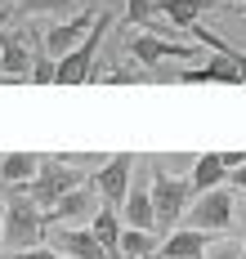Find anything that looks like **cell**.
Wrapping results in <instances>:
<instances>
[{
  "label": "cell",
  "mask_w": 246,
  "mask_h": 259,
  "mask_svg": "<svg viewBox=\"0 0 246 259\" xmlns=\"http://www.w3.org/2000/svg\"><path fill=\"white\" fill-rule=\"evenodd\" d=\"M0 192H5V246L14 255L40 246V237L50 228L45 224V210L27 197V188H0Z\"/></svg>",
  "instance_id": "6da1fadb"
},
{
  "label": "cell",
  "mask_w": 246,
  "mask_h": 259,
  "mask_svg": "<svg viewBox=\"0 0 246 259\" xmlns=\"http://www.w3.org/2000/svg\"><path fill=\"white\" fill-rule=\"evenodd\" d=\"M192 183L188 175H170V170H161L157 161H152V206H157V233H175V224L188 214L192 206Z\"/></svg>",
  "instance_id": "7a4b0ae2"
},
{
  "label": "cell",
  "mask_w": 246,
  "mask_h": 259,
  "mask_svg": "<svg viewBox=\"0 0 246 259\" xmlns=\"http://www.w3.org/2000/svg\"><path fill=\"white\" fill-rule=\"evenodd\" d=\"M108 27H112V9H99V23L90 27V36L72 54L58 58V80L54 85H90L94 80V58H99V40H103Z\"/></svg>",
  "instance_id": "3957f363"
},
{
  "label": "cell",
  "mask_w": 246,
  "mask_h": 259,
  "mask_svg": "<svg viewBox=\"0 0 246 259\" xmlns=\"http://www.w3.org/2000/svg\"><path fill=\"white\" fill-rule=\"evenodd\" d=\"M81 183H90V179H85L76 165H67V161H58V156H54V161H45V165H40V175L27 183V197L50 214V210H54L72 188H81Z\"/></svg>",
  "instance_id": "277c9868"
},
{
  "label": "cell",
  "mask_w": 246,
  "mask_h": 259,
  "mask_svg": "<svg viewBox=\"0 0 246 259\" xmlns=\"http://www.w3.org/2000/svg\"><path fill=\"white\" fill-rule=\"evenodd\" d=\"M233 210H237V192L224 183V188H211V192L192 197L184 224L188 228H201V233H224V228H233Z\"/></svg>",
  "instance_id": "5b68a950"
},
{
  "label": "cell",
  "mask_w": 246,
  "mask_h": 259,
  "mask_svg": "<svg viewBox=\"0 0 246 259\" xmlns=\"http://www.w3.org/2000/svg\"><path fill=\"white\" fill-rule=\"evenodd\" d=\"M90 183L99 188V197H103V206H108V210H121V206H126V197H130V183H135V152L108 156V161L90 175Z\"/></svg>",
  "instance_id": "8992f818"
},
{
  "label": "cell",
  "mask_w": 246,
  "mask_h": 259,
  "mask_svg": "<svg viewBox=\"0 0 246 259\" xmlns=\"http://www.w3.org/2000/svg\"><path fill=\"white\" fill-rule=\"evenodd\" d=\"M126 228H148L157 233V206H152V165H135V183H130V197L121 206Z\"/></svg>",
  "instance_id": "52a82bcc"
},
{
  "label": "cell",
  "mask_w": 246,
  "mask_h": 259,
  "mask_svg": "<svg viewBox=\"0 0 246 259\" xmlns=\"http://www.w3.org/2000/svg\"><path fill=\"white\" fill-rule=\"evenodd\" d=\"M94 23H99V14H94V9H81V14H72L67 23L45 27V36H40V50L50 54V58H63V54H72V50L85 40V36H90V27H94Z\"/></svg>",
  "instance_id": "ba28073f"
},
{
  "label": "cell",
  "mask_w": 246,
  "mask_h": 259,
  "mask_svg": "<svg viewBox=\"0 0 246 259\" xmlns=\"http://www.w3.org/2000/svg\"><path fill=\"white\" fill-rule=\"evenodd\" d=\"M126 50L135 54L139 67H161L166 58H197V45H175V40H161L152 31H135L126 40Z\"/></svg>",
  "instance_id": "9c48e42d"
},
{
  "label": "cell",
  "mask_w": 246,
  "mask_h": 259,
  "mask_svg": "<svg viewBox=\"0 0 246 259\" xmlns=\"http://www.w3.org/2000/svg\"><path fill=\"white\" fill-rule=\"evenodd\" d=\"M99 210H103L99 188H94V183H81V188H72V192H67V197L45 214V224H90Z\"/></svg>",
  "instance_id": "30bf717a"
},
{
  "label": "cell",
  "mask_w": 246,
  "mask_h": 259,
  "mask_svg": "<svg viewBox=\"0 0 246 259\" xmlns=\"http://www.w3.org/2000/svg\"><path fill=\"white\" fill-rule=\"evenodd\" d=\"M50 246H54L58 255L67 259H108V250L99 246V237L90 233V228H63V224H50Z\"/></svg>",
  "instance_id": "8fae6325"
},
{
  "label": "cell",
  "mask_w": 246,
  "mask_h": 259,
  "mask_svg": "<svg viewBox=\"0 0 246 259\" xmlns=\"http://www.w3.org/2000/svg\"><path fill=\"white\" fill-rule=\"evenodd\" d=\"M170 80H179V85H206V80H215V85H242V72H237V63L228 54H211L201 67H184Z\"/></svg>",
  "instance_id": "7c38bea8"
},
{
  "label": "cell",
  "mask_w": 246,
  "mask_h": 259,
  "mask_svg": "<svg viewBox=\"0 0 246 259\" xmlns=\"http://www.w3.org/2000/svg\"><path fill=\"white\" fill-rule=\"evenodd\" d=\"M206 250H211V233H201V228H175V233L161 237V250H157V259H206Z\"/></svg>",
  "instance_id": "4fadbf2b"
},
{
  "label": "cell",
  "mask_w": 246,
  "mask_h": 259,
  "mask_svg": "<svg viewBox=\"0 0 246 259\" xmlns=\"http://www.w3.org/2000/svg\"><path fill=\"white\" fill-rule=\"evenodd\" d=\"M31 58H36V50L27 45V31L5 27V36H0V72L5 76H31Z\"/></svg>",
  "instance_id": "5bb4252c"
},
{
  "label": "cell",
  "mask_w": 246,
  "mask_h": 259,
  "mask_svg": "<svg viewBox=\"0 0 246 259\" xmlns=\"http://www.w3.org/2000/svg\"><path fill=\"white\" fill-rule=\"evenodd\" d=\"M45 156L36 152H0V188H27L40 175Z\"/></svg>",
  "instance_id": "9a60e30c"
},
{
  "label": "cell",
  "mask_w": 246,
  "mask_h": 259,
  "mask_svg": "<svg viewBox=\"0 0 246 259\" xmlns=\"http://www.w3.org/2000/svg\"><path fill=\"white\" fill-rule=\"evenodd\" d=\"M224 0H157V14H161L170 27H179V31H188V27L201 23V14H211L219 9Z\"/></svg>",
  "instance_id": "2e32d148"
},
{
  "label": "cell",
  "mask_w": 246,
  "mask_h": 259,
  "mask_svg": "<svg viewBox=\"0 0 246 259\" xmlns=\"http://www.w3.org/2000/svg\"><path fill=\"white\" fill-rule=\"evenodd\" d=\"M188 183H192L197 197L211 192V188H224V183H228V165H224V156H219V152H201L197 161H192V170H188Z\"/></svg>",
  "instance_id": "e0dca14e"
},
{
  "label": "cell",
  "mask_w": 246,
  "mask_h": 259,
  "mask_svg": "<svg viewBox=\"0 0 246 259\" xmlns=\"http://www.w3.org/2000/svg\"><path fill=\"white\" fill-rule=\"evenodd\" d=\"M90 233L99 237V246L108 250V259H121V233H126V224H121V210H99L94 219H90Z\"/></svg>",
  "instance_id": "ac0fdd59"
},
{
  "label": "cell",
  "mask_w": 246,
  "mask_h": 259,
  "mask_svg": "<svg viewBox=\"0 0 246 259\" xmlns=\"http://www.w3.org/2000/svg\"><path fill=\"white\" fill-rule=\"evenodd\" d=\"M157 250H161V233H148V228L121 233V259H157Z\"/></svg>",
  "instance_id": "d6986e66"
},
{
  "label": "cell",
  "mask_w": 246,
  "mask_h": 259,
  "mask_svg": "<svg viewBox=\"0 0 246 259\" xmlns=\"http://www.w3.org/2000/svg\"><path fill=\"white\" fill-rule=\"evenodd\" d=\"M188 31H192V40H201V45H211L215 54H228V58L237 63V72H242V85H246V50H237V45H228V40H224V36H215V31H211L206 23L188 27Z\"/></svg>",
  "instance_id": "ffe728a7"
},
{
  "label": "cell",
  "mask_w": 246,
  "mask_h": 259,
  "mask_svg": "<svg viewBox=\"0 0 246 259\" xmlns=\"http://www.w3.org/2000/svg\"><path fill=\"white\" fill-rule=\"evenodd\" d=\"M31 85H54L58 80V58H50L45 50H36V58H31Z\"/></svg>",
  "instance_id": "44dd1931"
},
{
  "label": "cell",
  "mask_w": 246,
  "mask_h": 259,
  "mask_svg": "<svg viewBox=\"0 0 246 259\" xmlns=\"http://www.w3.org/2000/svg\"><path fill=\"white\" fill-rule=\"evenodd\" d=\"M152 14H157V0H126V18H130V27H148Z\"/></svg>",
  "instance_id": "7402d4cb"
},
{
  "label": "cell",
  "mask_w": 246,
  "mask_h": 259,
  "mask_svg": "<svg viewBox=\"0 0 246 259\" xmlns=\"http://www.w3.org/2000/svg\"><path fill=\"white\" fill-rule=\"evenodd\" d=\"M67 0H14V9L18 14H58Z\"/></svg>",
  "instance_id": "603a6c76"
},
{
  "label": "cell",
  "mask_w": 246,
  "mask_h": 259,
  "mask_svg": "<svg viewBox=\"0 0 246 259\" xmlns=\"http://www.w3.org/2000/svg\"><path fill=\"white\" fill-rule=\"evenodd\" d=\"M206 259H242V241H219L206 250Z\"/></svg>",
  "instance_id": "cb8c5ba5"
},
{
  "label": "cell",
  "mask_w": 246,
  "mask_h": 259,
  "mask_svg": "<svg viewBox=\"0 0 246 259\" xmlns=\"http://www.w3.org/2000/svg\"><path fill=\"white\" fill-rule=\"evenodd\" d=\"M9 259H67V255H58L54 246H31V250H18V255H9Z\"/></svg>",
  "instance_id": "d4e9b609"
},
{
  "label": "cell",
  "mask_w": 246,
  "mask_h": 259,
  "mask_svg": "<svg viewBox=\"0 0 246 259\" xmlns=\"http://www.w3.org/2000/svg\"><path fill=\"white\" fill-rule=\"evenodd\" d=\"M224 156V165H228V175H233V170H242L246 165V152H219Z\"/></svg>",
  "instance_id": "484cf974"
},
{
  "label": "cell",
  "mask_w": 246,
  "mask_h": 259,
  "mask_svg": "<svg viewBox=\"0 0 246 259\" xmlns=\"http://www.w3.org/2000/svg\"><path fill=\"white\" fill-rule=\"evenodd\" d=\"M228 188H233V192H246V165H242V170H233V175H228Z\"/></svg>",
  "instance_id": "4316f807"
},
{
  "label": "cell",
  "mask_w": 246,
  "mask_h": 259,
  "mask_svg": "<svg viewBox=\"0 0 246 259\" xmlns=\"http://www.w3.org/2000/svg\"><path fill=\"white\" fill-rule=\"evenodd\" d=\"M9 18H14V9H9V5H0V36H5V27H9Z\"/></svg>",
  "instance_id": "83f0119b"
},
{
  "label": "cell",
  "mask_w": 246,
  "mask_h": 259,
  "mask_svg": "<svg viewBox=\"0 0 246 259\" xmlns=\"http://www.w3.org/2000/svg\"><path fill=\"white\" fill-rule=\"evenodd\" d=\"M0 246H5V197H0Z\"/></svg>",
  "instance_id": "f1b7e54d"
},
{
  "label": "cell",
  "mask_w": 246,
  "mask_h": 259,
  "mask_svg": "<svg viewBox=\"0 0 246 259\" xmlns=\"http://www.w3.org/2000/svg\"><path fill=\"white\" fill-rule=\"evenodd\" d=\"M237 14H242V18H246V0H242V5H237Z\"/></svg>",
  "instance_id": "f546056e"
},
{
  "label": "cell",
  "mask_w": 246,
  "mask_h": 259,
  "mask_svg": "<svg viewBox=\"0 0 246 259\" xmlns=\"http://www.w3.org/2000/svg\"><path fill=\"white\" fill-rule=\"evenodd\" d=\"M242 259H246V246H242Z\"/></svg>",
  "instance_id": "4dcf8cb0"
}]
</instances>
